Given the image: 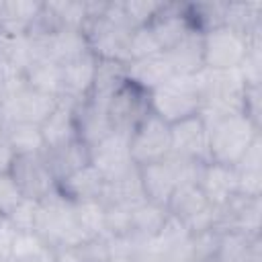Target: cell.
Segmentation results:
<instances>
[{
	"instance_id": "5",
	"label": "cell",
	"mask_w": 262,
	"mask_h": 262,
	"mask_svg": "<svg viewBox=\"0 0 262 262\" xmlns=\"http://www.w3.org/2000/svg\"><path fill=\"white\" fill-rule=\"evenodd\" d=\"M250 37L221 25L203 33V63L207 70H235L239 68Z\"/></svg>"
},
{
	"instance_id": "43",
	"label": "cell",
	"mask_w": 262,
	"mask_h": 262,
	"mask_svg": "<svg viewBox=\"0 0 262 262\" xmlns=\"http://www.w3.org/2000/svg\"><path fill=\"white\" fill-rule=\"evenodd\" d=\"M235 170H252V172H262V133L248 145L239 162L233 166Z\"/></svg>"
},
{
	"instance_id": "4",
	"label": "cell",
	"mask_w": 262,
	"mask_h": 262,
	"mask_svg": "<svg viewBox=\"0 0 262 262\" xmlns=\"http://www.w3.org/2000/svg\"><path fill=\"white\" fill-rule=\"evenodd\" d=\"M131 33H133L131 27L117 23L113 18H106L104 14L90 18L84 27L88 49L98 59H117V61H125V63L129 61Z\"/></svg>"
},
{
	"instance_id": "49",
	"label": "cell",
	"mask_w": 262,
	"mask_h": 262,
	"mask_svg": "<svg viewBox=\"0 0 262 262\" xmlns=\"http://www.w3.org/2000/svg\"><path fill=\"white\" fill-rule=\"evenodd\" d=\"M0 262H12V260H10V258H6V260H0Z\"/></svg>"
},
{
	"instance_id": "7",
	"label": "cell",
	"mask_w": 262,
	"mask_h": 262,
	"mask_svg": "<svg viewBox=\"0 0 262 262\" xmlns=\"http://www.w3.org/2000/svg\"><path fill=\"white\" fill-rule=\"evenodd\" d=\"M90 164L102 174L104 180L119 178L135 168L129 151V135L111 131L104 139L90 147Z\"/></svg>"
},
{
	"instance_id": "25",
	"label": "cell",
	"mask_w": 262,
	"mask_h": 262,
	"mask_svg": "<svg viewBox=\"0 0 262 262\" xmlns=\"http://www.w3.org/2000/svg\"><path fill=\"white\" fill-rule=\"evenodd\" d=\"M129 82L127 78V63L117 59H98L92 92L88 98L108 104V100Z\"/></svg>"
},
{
	"instance_id": "3",
	"label": "cell",
	"mask_w": 262,
	"mask_h": 262,
	"mask_svg": "<svg viewBox=\"0 0 262 262\" xmlns=\"http://www.w3.org/2000/svg\"><path fill=\"white\" fill-rule=\"evenodd\" d=\"M199 108L201 96L194 76H172L166 84L149 92V113L168 125L196 115Z\"/></svg>"
},
{
	"instance_id": "9",
	"label": "cell",
	"mask_w": 262,
	"mask_h": 262,
	"mask_svg": "<svg viewBox=\"0 0 262 262\" xmlns=\"http://www.w3.org/2000/svg\"><path fill=\"white\" fill-rule=\"evenodd\" d=\"M10 174L27 199L41 201L57 188V180L53 178L43 154L16 156Z\"/></svg>"
},
{
	"instance_id": "6",
	"label": "cell",
	"mask_w": 262,
	"mask_h": 262,
	"mask_svg": "<svg viewBox=\"0 0 262 262\" xmlns=\"http://www.w3.org/2000/svg\"><path fill=\"white\" fill-rule=\"evenodd\" d=\"M129 151L135 166H145L170 156V125L147 113L129 133Z\"/></svg>"
},
{
	"instance_id": "16",
	"label": "cell",
	"mask_w": 262,
	"mask_h": 262,
	"mask_svg": "<svg viewBox=\"0 0 262 262\" xmlns=\"http://www.w3.org/2000/svg\"><path fill=\"white\" fill-rule=\"evenodd\" d=\"M74 119H76V131L78 139L84 141L88 147L96 145L100 139H104L113 127L106 115V104L96 102L92 98L80 100L74 106Z\"/></svg>"
},
{
	"instance_id": "28",
	"label": "cell",
	"mask_w": 262,
	"mask_h": 262,
	"mask_svg": "<svg viewBox=\"0 0 262 262\" xmlns=\"http://www.w3.org/2000/svg\"><path fill=\"white\" fill-rule=\"evenodd\" d=\"M23 78H25V86H29L37 92L61 98L63 86H61V66L59 63H55L47 57H41V59L33 61L23 72Z\"/></svg>"
},
{
	"instance_id": "26",
	"label": "cell",
	"mask_w": 262,
	"mask_h": 262,
	"mask_svg": "<svg viewBox=\"0 0 262 262\" xmlns=\"http://www.w3.org/2000/svg\"><path fill=\"white\" fill-rule=\"evenodd\" d=\"M100 201L104 205H127V207H135L141 201H145L141 178H139V166H135L133 170H129L119 178L104 180Z\"/></svg>"
},
{
	"instance_id": "27",
	"label": "cell",
	"mask_w": 262,
	"mask_h": 262,
	"mask_svg": "<svg viewBox=\"0 0 262 262\" xmlns=\"http://www.w3.org/2000/svg\"><path fill=\"white\" fill-rule=\"evenodd\" d=\"M223 25L250 37L262 31V2L260 0H233L225 2Z\"/></svg>"
},
{
	"instance_id": "42",
	"label": "cell",
	"mask_w": 262,
	"mask_h": 262,
	"mask_svg": "<svg viewBox=\"0 0 262 262\" xmlns=\"http://www.w3.org/2000/svg\"><path fill=\"white\" fill-rule=\"evenodd\" d=\"M237 174V194L258 199L262 196V172L235 170Z\"/></svg>"
},
{
	"instance_id": "39",
	"label": "cell",
	"mask_w": 262,
	"mask_h": 262,
	"mask_svg": "<svg viewBox=\"0 0 262 262\" xmlns=\"http://www.w3.org/2000/svg\"><path fill=\"white\" fill-rule=\"evenodd\" d=\"M37 209H39V201L35 199H23L14 211L4 217L16 231H35V221H37Z\"/></svg>"
},
{
	"instance_id": "48",
	"label": "cell",
	"mask_w": 262,
	"mask_h": 262,
	"mask_svg": "<svg viewBox=\"0 0 262 262\" xmlns=\"http://www.w3.org/2000/svg\"><path fill=\"white\" fill-rule=\"evenodd\" d=\"M4 137V125H2V121H0V139Z\"/></svg>"
},
{
	"instance_id": "37",
	"label": "cell",
	"mask_w": 262,
	"mask_h": 262,
	"mask_svg": "<svg viewBox=\"0 0 262 262\" xmlns=\"http://www.w3.org/2000/svg\"><path fill=\"white\" fill-rule=\"evenodd\" d=\"M219 246V229L190 233V262H215Z\"/></svg>"
},
{
	"instance_id": "50",
	"label": "cell",
	"mask_w": 262,
	"mask_h": 262,
	"mask_svg": "<svg viewBox=\"0 0 262 262\" xmlns=\"http://www.w3.org/2000/svg\"><path fill=\"white\" fill-rule=\"evenodd\" d=\"M2 219H4V217H2V215H0V221H2Z\"/></svg>"
},
{
	"instance_id": "19",
	"label": "cell",
	"mask_w": 262,
	"mask_h": 262,
	"mask_svg": "<svg viewBox=\"0 0 262 262\" xmlns=\"http://www.w3.org/2000/svg\"><path fill=\"white\" fill-rule=\"evenodd\" d=\"M41 8L43 2L37 0H0V29L10 37L29 35Z\"/></svg>"
},
{
	"instance_id": "38",
	"label": "cell",
	"mask_w": 262,
	"mask_h": 262,
	"mask_svg": "<svg viewBox=\"0 0 262 262\" xmlns=\"http://www.w3.org/2000/svg\"><path fill=\"white\" fill-rule=\"evenodd\" d=\"M131 213L127 205H104V237L131 233Z\"/></svg>"
},
{
	"instance_id": "22",
	"label": "cell",
	"mask_w": 262,
	"mask_h": 262,
	"mask_svg": "<svg viewBox=\"0 0 262 262\" xmlns=\"http://www.w3.org/2000/svg\"><path fill=\"white\" fill-rule=\"evenodd\" d=\"M102 188H104V178L92 164H86L84 168L76 170L74 174L57 182V190L72 203L100 199Z\"/></svg>"
},
{
	"instance_id": "47",
	"label": "cell",
	"mask_w": 262,
	"mask_h": 262,
	"mask_svg": "<svg viewBox=\"0 0 262 262\" xmlns=\"http://www.w3.org/2000/svg\"><path fill=\"white\" fill-rule=\"evenodd\" d=\"M6 94H8V82H6V74L0 70V106L6 100Z\"/></svg>"
},
{
	"instance_id": "51",
	"label": "cell",
	"mask_w": 262,
	"mask_h": 262,
	"mask_svg": "<svg viewBox=\"0 0 262 262\" xmlns=\"http://www.w3.org/2000/svg\"><path fill=\"white\" fill-rule=\"evenodd\" d=\"M100 262H104V260H100Z\"/></svg>"
},
{
	"instance_id": "11",
	"label": "cell",
	"mask_w": 262,
	"mask_h": 262,
	"mask_svg": "<svg viewBox=\"0 0 262 262\" xmlns=\"http://www.w3.org/2000/svg\"><path fill=\"white\" fill-rule=\"evenodd\" d=\"M139 178H141L145 201L162 205V207L168 205L172 192L180 184L178 168H176V162L172 156L151 162V164H145V166H139Z\"/></svg>"
},
{
	"instance_id": "40",
	"label": "cell",
	"mask_w": 262,
	"mask_h": 262,
	"mask_svg": "<svg viewBox=\"0 0 262 262\" xmlns=\"http://www.w3.org/2000/svg\"><path fill=\"white\" fill-rule=\"evenodd\" d=\"M23 199L25 194L18 188L12 174H0V215L8 217Z\"/></svg>"
},
{
	"instance_id": "36",
	"label": "cell",
	"mask_w": 262,
	"mask_h": 262,
	"mask_svg": "<svg viewBox=\"0 0 262 262\" xmlns=\"http://www.w3.org/2000/svg\"><path fill=\"white\" fill-rule=\"evenodd\" d=\"M158 53H164V51H162L156 35L151 33L149 25L147 27L133 29L131 39H129V61L151 57V55H158Z\"/></svg>"
},
{
	"instance_id": "18",
	"label": "cell",
	"mask_w": 262,
	"mask_h": 262,
	"mask_svg": "<svg viewBox=\"0 0 262 262\" xmlns=\"http://www.w3.org/2000/svg\"><path fill=\"white\" fill-rule=\"evenodd\" d=\"M74 106L76 102L59 98V104L55 106V111L41 123V135L45 141V149H55V147H61L78 139Z\"/></svg>"
},
{
	"instance_id": "35",
	"label": "cell",
	"mask_w": 262,
	"mask_h": 262,
	"mask_svg": "<svg viewBox=\"0 0 262 262\" xmlns=\"http://www.w3.org/2000/svg\"><path fill=\"white\" fill-rule=\"evenodd\" d=\"M162 6L164 2H158V0H123V10L131 29L147 27L158 16Z\"/></svg>"
},
{
	"instance_id": "44",
	"label": "cell",
	"mask_w": 262,
	"mask_h": 262,
	"mask_svg": "<svg viewBox=\"0 0 262 262\" xmlns=\"http://www.w3.org/2000/svg\"><path fill=\"white\" fill-rule=\"evenodd\" d=\"M53 262H88L82 244L80 246H59L53 248Z\"/></svg>"
},
{
	"instance_id": "23",
	"label": "cell",
	"mask_w": 262,
	"mask_h": 262,
	"mask_svg": "<svg viewBox=\"0 0 262 262\" xmlns=\"http://www.w3.org/2000/svg\"><path fill=\"white\" fill-rule=\"evenodd\" d=\"M209 207H211V203L207 201V196L203 194V190L196 182H180L166 205L168 213L172 217H176L178 221H182L186 227Z\"/></svg>"
},
{
	"instance_id": "32",
	"label": "cell",
	"mask_w": 262,
	"mask_h": 262,
	"mask_svg": "<svg viewBox=\"0 0 262 262\" xmlns=\"http://www.w3.org/2000/svg\"><path fill=\"white\" fill-rule=\"evenodd\" d=\"M45 6L51 12L57 29H80V31H84L86 23L90 20L88 2L57 0V2H45Z\"/></svg>"
},
{
	"instance_id": "17",
	"label": "cell",
	"mask_w": 262,
	"mask_h": 262,
	"mask_svg": "<svg viewBox=\"0 0 262 262\" xmlns=\"http://www.w3.org/2000/svg\"><path fill=\"white\" fill-rule=\"evenodd\" d=\"M174 76V70L166 57V53H158L151 57L127 61V78L133 86L141 88L143 92H151L166 84Z\"/></svg>"
},
{
	"instance_id": "29",
	"label": "cell",
	"mask_w": 262,
	"mask_h": 262,
	"mask_svg": "<svg viewBox=\"0 0 262 262\" xmlns=\"http://www.w3.org/2000/svg\"><path fill=\"white\" fill-rule=\"evenodd\" d=\"M170 213L166 207L149 201H141L139 205L133 207V213H131V233L141 239H151L160 233Z\"/></svg>"
},
{
	"instance_id": "12",
	"label": "cell",
	"mask_w": 262,
	"mask_h": 262,
	"mask_svg": "<svg viewBox=\"0 0 262 262\" xmlns=\"http://www.w3.org/2000/svg\"><path fill=\"white\" fill-rule=\"evenodd\" d=\"M219 231H242L248 235H260L262 225V196H242L235 194L227 205L219 207Z\"/></svg>"
},
{
	"instance_id": "31",
	"label": "cell",
	"mask_w": 262,
	"mask_h": 262,
	"mask_svg": "<svg viewBox=\"0 0 262 262\" xmlns=\"http://www.w3.org/2000/svg\"><path fill=\"white\" fill-rule=\"evenodd\" d=\"M12 262H53V248L35 231H16L12 250Z\"/></svg>"
},
{
	"instance_id": "14",
	"label": "cell",
	"mask_w": 262,
	"mask_h": 262,
	"mask_svg": "<svg viewBox=\"0 0 262 262\" xmlns=\"http://www.w3.org/2000/svg\"><path fill=\"white\" fill-rule=\"evenodd\" d=\"M96 63H98V57L92 51H88L61 66V86H63L61 98L63 100L80 102L90 96L94 74H96Z\"/></svg>"
},
{
	"instance_id": "20",
	"label": "cell",
	"mask_w": 262,
	"mask_h": 262,
	"mask_svg": "<svg viewBox=\"0 0 262 262\" xmlns=\"http://www.w3.org/2000/svg\"><path fill=\"white\" fill-rule=\"evenodd\" d=\"M43 47H45V57L59 66L90 51L86 35L80 29H57L43 37Z\"/></svg>"
},
{
	"instance_id": "13",
	"label": "cell",
	"mask_w": 262,
	"mask_h": 262,
	"mask_svg": "<svg viewBox=\"0 0 262 262\" xmlns=\"http://www.w3.org/2000/svg\"><path fill=\"white\" fill-rule=\"evenodd\" d=\"M149 29L156 35L162 51H168L170 47H174L182 37L194 31L192 20L188 16L186 2H164L158 16L149 23Z\"/></svg>"
},
{
	"instance_id": "46",
	"label": "cell",
	"mask_w": 262,
	"mask_h": 262,
	"mask_svg": "<svg viewBox=\"0 0 262 262\" xmlns=\"http://www.w3.org/2000/svg\"><path fill=\"white\" fill-rule=\"evenodd\" d=\"M12 41L14 37H10L8 33H4L0 29V70L6 72L10 68V55H12Z\"/></svg>"
},
{
	"instance_id": "41",
	"label": "cell",
	"mask_w": 262,
	"mask_h": 262,
	"mask_svg": "<svg viewBox=\"0 0 262 262\" xmlns=\"http://www.w3.org/2000/svg\"><path fill=\"white\" fill-rule=\"evenodd\" d=\"M242 115H246L254 125L262 129V86L246 88L242 100Z\"/></svg>"
},
{
	"instance_id": "10",
	"label": "cell",
	"mask_w": 262,
	"mask_h": 262,
	"mask_svg": "<svg viewBox=\"0 0 262 262\" xmlns=\"http://www.w3.org/2000/svg\"><path fill=\"white\" fill-rule=\"evenodd\" d=\"M170 154L209 162V129L199 113L170 125Z\"/></svg>"
},
{
	"instance_id": "30",
	"label": "cell",
	"mask_w": 262,
	"mask_h": 262,
	"mask_svg": "<svg viewBox=\"0 0 262 262\" xmlns=\"http://www.w3.org/2000/svg\"><path fill=\"white\" fill-rule=\"evenodd\" d=\"M4 139L16 156H35L45 151L41 127L33 123H12L4 127Z\"/></svg>"
},
{
	"instance_id": "34",
	"label": "cell",
	"mask_w": 262,
	"mask_h": 262,
	"mask_svg": "<svg viewBox=\"0 0 262 262\" xmlns=\"http://www.w3.org/2000/svg\"><path fill=\"white\" fill-rule=\"evenodd\" d=\"M237 70L248 88L262 86V31L250 35V47Z\"/></svg>"
},
{
	"instance_id": "1",
	"label": "cell",
	"mask_w": 262,
	"mask_h": 262,
	"mask_svg": "<svg viewBox=\"0 0 262 262\" xmlns=\"http://www.w3.org/2000/svg\"><path fill=\"white\" fill-rule=\"evenodd\" d=\"M35 233H39L51 248L80 246L88 242L76 223L74 203L68 201L57 188L39 201Z\"/></svg>"
},
{
	"instance_id": "2",
	"label": "cell",
	"mask_w": 262,
	"mask_h": 262,
	"mask_svg": "<svg viewBox=\"0 0 262 262\" xmlns=\"http://www.w3.org/2000/svg\"><path fill=\"white\" fill-rule=\"evenodd\" d=\"M209 129V162L235 166L248 145L262 133L258 125H254L246 115L233 113L221 117Z\"/></svg>"
},
{
	"instance_id": "21",
	"label": "cell",
	"mask_w": 262,
	"mask_h": 262,
	"mask_svg": "<svg viewBox=\"0 0 262 262\" xmlns=\"http://www.w3.org/2000/svg\"><path fill=\"white\" fill-rule=\"evenodd\" d=\"M174 76H194L199 74L205 63H203V33L201 31H190L186 37H182L174 47L164 51Z\"/></svg>"
},
{
	"instance_id": "45",
	"label": "cell",
	"mask_w": 262,
	"mask_h": 262,
	"mask_svg": "<svg viewBox=\"0 0 262 262\" xmlns=\"http://www.w3.org/2000/svg\"><path fill=\"white\" fill-rule=\"evenodd\" d=\"M14 235H16V229H14L6 219H2V221H0V260L10 258V250H12Z\"/></svg>"
},
{
	"instance_id": "8",
	"label": "cell",
	"mask_w": 262,
	"mask_h": 262,
	"mask_svg": "<svg viewBox=\"0 0 262 262\" xmlns=\"http://www.w3.org/2000/svg\"><path fill=\"white\" fill-rule=\"evenodd\" d=\"M149 113V94L127 82L106 104V115L113 131L131 133L137 123Z\"/></svg>"
},
{
	"instance_id": "24",
	"label": "cell",
	"mask_w": 262,
	"mask_h": 262,
	"mask_svg": "<svg viewBox=\"0 0 262 262\" xmlns=\"http://www.w3.org/2000/svg\"><path fill=\"white\" fill-rule=\"evenodd\" d=\"M43 156H45L47 166L57 182L63 180L66 176L74 174L76 170L84 168L86 164H90V147L80 139H74L55 149H45Z\"/></svg>"
},
{
	"instance_id": "33",
	"label": "cell",
	"mask_w": 262,
	"mask_h": 262,
	"mask_svg": "<svg viewBox=\"0 0 262 262\" xmlns=\"http://www.w3.org/2000/svg\"><path fill=\"white\" fill-rule=\"evenodd\" d=\"M74 215L86 239L104 237V203L100 199L74 203Z\"/></svg>"
},
{
	"instance_id": "15",
	"label": "cell",
	"mask_w": 262,
	"mask_h": 262,
	"mask_svg": "<svg viewBox=\"0 0 262 262\" xmlns=\"http://www.w3.org/2000/svg\"><path fill=\"white\" fill-rule=\"evenodd\" d=\"M199 186L213 207H223L237 194L235 168L217 162H207L201 170Z\"/></svg>"
}]
</instances>
